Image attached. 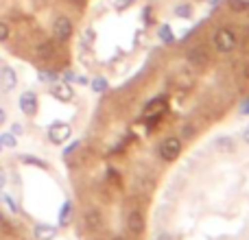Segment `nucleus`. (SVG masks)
Here are the masks:
<instances>
[{"label":"nucleus","instance_id":"21","mask_svg":"<svg viewBox=\"0 0 249 240\" xmlns=\"http://www.w3.org/2000/svg\"><path fill=\"white\" fill-rule=\"evenodd\" d=\"M37 77H39V81H44V83H48V81H57V74L55 72H37Z\"/></svg>","mask_w":249,"mask_h":240},{"label":"nucleus","instance_id":"32","mask_svg":"<svg viewBox=\"0 0 249 240\" xmlns=\"http://www.w3.org/2000/svg\"><path fill=\"white\" fill-rule=\"evenodd\" d=\"M243 140H245V142H247V144H249V127L245 129V131H243Z\"/></svg>","mask_w":249,"mask_h":240},{"label":"nucleus","instance_id":"34","mask_svg":"<svg viewBox=\"0 0 249 240\" xmlns=\"http://www.w3.org/2000/svg\"><path fill=\"white\" fill-rule=\"evenodd\" d=\"M72 2H74V4H79V7H81V4L86 2V0H72Z\"/></svg>","mask_w":249,"mask_h":240},{"label":"nucleus","instance_id":"8","mask_svg":"<svg viewBox=\"0 0 249 240\" xmlns=\"http://www.w3.org/2000/svg\"><path fill=\"white\" fill-rule=\"evenodd\" d=\"M53 94H55L61 103H70L74 92H72V87H70L68 81H59V83H55V87H53Z\"/></svg>","mask_w":249,"mask_h":240},{"label":"nucleus","instance_id":"33","mask_svg":"<svg viewBox=\"0 0 249 240\" xmlns=\"http://www.w3.org/2000/svg\"><path fill=\"white\" fill-rule=\"evenodd\" d=\"M112 240H127V236H123V234H116Z\"/></svg>","mask_w":249,"mask_h":240},{"label":"nucleus","instance_id":"3","mask_svg":"<svg viewBox=\"0 0 249 240\" xmlns=\"http://www.w3.org/2000/svg\"><path fill=\"white\" fill-rule=\"evenodd\" d=\"M70 133H72V127H70L68 122H53L51 127H48V140H51L53 144H64L70 137Z\"/></svg>","mask_w":249,"mask_h":240},{"label":"nucleus","instance_id":"23","mask_svg":"<svg viewBox=\"0 0 249 240\" xmlns=\"http://www.w3.org/2000/svg\"><path fill=\"white\" fill-rule=\"evenodd\" d=\"M7 37H9V26L4 22H0V42H4Z\"/></svg>","mask_w":249,"mask_h":240},{"label":"nucleus","instance_id":"28","mask_svg":"<svg viewBox=\"0 0 249 240\" xmlns=\"http://www.w3.org/2000/svg\"><path fill=\"white\" fill-rule=\"evenodd\" d=\"M4 184H7V172H4L2 168H0V190L4 188Z\"/></svg>","mask_w":249,"mask_h":240},{"label":"nucleus","instance_id":"30","mask_svg":"<svg viewBox=\"0 0 249 240\" xmlns=\"http://www.w3.org/2000/svg\"><path fill=\"white\" fill-rule=\"evenodd\" d=\"M4 118H7V112H4V109H2V107H0V124H2V122H4Z\"/></svg>","mask_w":249,"mask_h":240},{"label":"nucleus","instance_id":"10","mask_svg":"<svg viewBox=\"0 0 249 240\" xmlns=\"http://www.w3.org/2000/svg\"><path fill=\"white\" fill-rule=\"evenodd\" d=\"M164 103H166L164 96H155V99H151L149 103L144 105V116L146 114H162L164 112Z\"/></svg>","mask_w":249,"mask_h":240},{"label":"nucleus","instance_id":"4","mask_svg":"<svg viewBox=\"0 0 249 240\" xmlns=\"http://www.w3.org/2000/svg\"><path fill=\"white\" fill-rule=\"evenodd\" d=\"M53 35H55L57 42H66L72 35V22L66 16H59L55 20V24H53Z\"/></svg>","mask_w":249,"mask_h":240},{"label":"nucleus","instance_id":"25","mask_svg":"<svg viewBox=\"0 0 249 240\" xmlns=\"http://www.w3.org/2000/svg\"><path fill=\"white\" fill-rule=\"evenodd\" d=\"M241 114H243V116H249V99H245L241 103Z\"/></svg>","mask_w":249,"mask_h":240},{"label":"nucleus","instance_id":"14","mask_svg":"<svg viewBox=\"0 0 249 240\" xmlns=\"http://www.w3.org/2000/svg\"><path fill=\"white\" fill-rule=\"evenodd\" d=\"M90 86H92V92H96V94H103V92L109 87V83H107V79L96 77V79H92Z\"/></svg>","mask_w":249,"mask_h":240},{"label":"nucleus","instance_id":"6","mask_svg":"<svg viewBox=\"0 0 249 240\" xmlns=\"http://www.w3.org/2000/svg\"><path fill=\"white\" fill-rule=\"evenodd\" d=\"M18 105H20L22 114H26V116H35V114H37V96H35L33 92H24V94L18 99Z\"/></svg>","mask_w":249,"mask_h":240},{"label":"nucleus","instance_id":"15","mask_svg":"<svg viewBox=\"0 0 249 240\" xmlns=\"http://www.w3.org/2000/svg\"><path fill=\"white\" fill-rule=\"evenodd\" d=\"M0 146H7V149H16V146H18V136H13L11 131H9V133H2V136H0Z\"/></svg>","mask_w":249,"mask_h":240},{"label":"nucleus","instance_id":"36","mask_svg":"<svg viewBox=\"0 0 249 240\" xmlns=\"http://www.w3.org/2000/svg\"><path fill=\"white\" fill-rule=\"evenodd\" d=\"M2 221H4V219H2V212H0V223H2Z\"/></svg>","mask_w":249,"mask_h":240},{"label":"nucleus","instance_id":"24","mask_svg":"<svg viewBox=\"0 0 249 240\" xmlns=\"http://www.w3.org/2000/svg\"><path fill=\"white\" fill-rule=\"evenodd\" d=\"M77 149H79V142H74V144H70L68 149L64 151V157H70V155H72V153H74V151H77Z\"/></svg>","mask_w":249,"mask_h":240},{"label":"nucleus","instance_id":"31","mask_svg":"<svg viewBox=\"0 0 249 240\" xmlns=\"http://www.w3.org/2000/svg\"><path fill=\"white\" fill-rule=\"evenodd\" d=\"M184 136H186V137L193 136V127H186V129H184Z\"/></svg>","mask_w":249,"mask_h":240},{"label":"nucleus","instance_id":"11","mask_svg":"<svg viewBox=\"0 0 249 240\" xmlns=\"http://www.w3.org/2000/svg\"><path fill=\"white\" fill-rule=\"evenodd\" d=\"M86 225L90 229H94V232H99L101 227H103V221H101V214L96 210H88L86 212Z\"/></svg>","mask_w":249,"mask_h":240},{"label":"nucleus","instance_id":"12","mask_svg":"<svg viewBox=\"0 0 249 240\" xmlns=\"http://www.w3.org/2000/svg\"><path fill=\"white\" fill-rule=\"evenodd\" d=\"M188 61L193 66H206L208 64V55L201 51V48H193V51L188 52Z\"/></svg>","mask_w":249,"mask_h":240},{"label":"nucleus","instance_id":"7","mask_svg":"<svg viewBox=\"0 0 249 240\" xmlns=\"http://www.w3.org/2000/svg\"><path fill=\"white\" fill-rule=\"evenodd\" d=\"M127 227L131 234H136V236H140V234H144V216L140 214V212H131V214L127 216Z\"/></svg>","mask_w":249,"mask_h":240},{"label":"nucleus","instance_id":"19","mask_svg":"<svg viewBox=\"0 0 249 240\" xmlns=\"http://www.w3.org/2000/svg\"><path fill=\"white\" fill-rule=\"evenodd\" d=\"M216 146H219L221 151H234V140L232 137H219V140H216Z\"/></svg>","mask_w":249,"mask_h":240},{"label":"nucleus","instance_id":"13","mask_svg":"<svg viewBox=\"0 0 249 240\" xmlns=\"http://www.w3.org/2000/svg\"><path fill=\"white\" fill-rule=\"evenodd\" d=\"M158 35H160V39H162L164 44H173V42H175V35H173V31H171V26H168V24L160 26Z\"/></svg>","mask_w":249,"mask_h":240},{"label":"nucleus","instance_id":"20","mask_svg":"<svg viewBox=\"0 0 249 240\" xmlns=\"http://www.w3.org/2000/svg\"><path fill=\"white\" fill-rule=\"evenodd\" d=\"M37 55L44 57V59H46V57H51L53 55V44L46 42V44H42V46H37Z\"/></svg>","mask_w":249,"mask_h":240},{"label":"nucleus","instance_id":"22","mask_svg":"<svg viewBox=\"0 0 249 240\" xmlns=\"http://www.w3.org/2000/svg\"><path fill=\"white\" fill-rule=\"evenodd\" d=\"M2 201L7 203V206H9V210H11L13 214H16V212H18V206H16V201H13V199L9 197V194H2Z\"/></svg>","mask_w":249,"mask_h":240},{"label":"nucleus","instance_id":"18","mask_svg":"<svg viewBox=\"0 0 249 240\" xmlns=\"http://www.w3.org/2000/svg\"><path fill=\"white\" fill-rule=\"evenodd\" d=\"M22 162L24 164H31V166H39V168H46V162L44 159H39V157H33V155H22Z\"/></svg>","mask_w":249,"mask_h":240},{"label":"nucleus","instance_id":"9","mask_svg":"<svg viewBox=\"0 0 249 240\" xmlns=\"http://www.w3.org/2000/svg\"><path fill=\"white\" fill-rule=\"evenodd\" d=\"M33 236L37 240H53L57 236V229L53 227V225H37V227L33 229Z\"/></svg>","mask_w":249,"mask_h":240},{"label":"nucleus","instance_id":"29","mask_svg":"<svg viewBox=\"0 0 249 240\" xmlns=\"http://www.w3.org/2000/svg\"><path fill=\"white\" fill-rule=\"evenodd\" d=\"M74 79H77V77H74V72H70V70L64 74V81H68V83H70V81H74Z\"/></svg>","mask_w":249,"mask_h":240},{"label":"nucleus","instance_id":"2","mask_svg":"<svg viewBox=\"0 0 249 240\" xmlns=\"http://www.w3.org/2000/svg\"><path fill=\"white\" fill-rule=\"evenodd\" d=\"M214 46L219 52H232L236 48V35L230 29H219L214 33Z\"/></svg>","mask_w":249,"mask_h":240},{"label":"nucleus","instance_id":"17","mask_svg":"<svg viewBox=\"0 0 249 240\" xmlns=\"http://www.w3.org/2000/svg\"><path fill=\"white\" fill-rule=\"evenodd\" d=\"M175 16L177 17H184V20H186V17L193 16V7H190V4H177V7H175Z\"/></svg>","mask_w":249,"mask_h":240},{"label":"nucleus","instance_id":"35","mask_svg":"<svg viewBox=\"0 0 249 240\" xmlns=\"http://www.w3.org/2000/svg\"><path fill=\"white\" fill-rule=\"evenodd\" d=\"M158 240H171V238H168V236H166V234H162V236H160Z\"/></svg>","mask_w":249,"mask_h":240},{"label":"nucleus","instance_id":"16","mask_svg":"<svg viewBox=\"0 0 249 240\" xmlns=\"http://www.w3.org/2000/svg\"><path fill=\"white\" fill-rule=\"evenodd\" d=\"M70 214H72V203L66 201L64 207H61V214H59V225H68L70 223Z\"/></svg>","mask_w":249,"mask_h":240},{"label":"nucleus","instance_id":"27","mask_svg":"<svg viewBox=\"0 0 249 240\" xmlns=\"http://www.w3.org/2000/svg\"><path fill=\"white\" fill-rule=\"evenodd\" d=\"M11 133H13V136H22V133H24V129H22L20 124H13V127H11Z\"/></svg>","mask_w":249,"mask_h":240},{"label":"nucleus","instance_id":"26","mask_svg":"<svg viewBox=\"0 0 249 240\" xmlns=\"http://www.w3.org/2000/svg\"><path fill=\"white\" fill-rule=\"evenodd\" d=\"M133 0H116V9H124V7H129Z\"/></svg>","mask_w":249,"mask_h":240},{"label":"nucleus","instance_id":"1","mask_svg":"<svg viewBox=\"0 0 249 240\" xmlns=\"http://www.w3.org/2000/svg\"><path fill=\"white\" fill-rule=\"evenodd\" d=\"M158 153L164 162H175L181 153V140L175 137V136L166 137V140H162V144L158 146Z\"/></svg>","mask_w":249,"mask_h":240},{"label":"nucleus","instance_id":"5","mask_svg":"<svg viewBox=\"0 0 249 240\" xmlns=\"http://www.w3.org/2000/svg\"><path fill=\"white\" fill-rule=\"evenodd\" d=\"M18 86V74L11 66H2L0 68V90L4 92H11L13 87Z\"/></svg>","mask_w":249,"mask_h":240}]
</instances>
